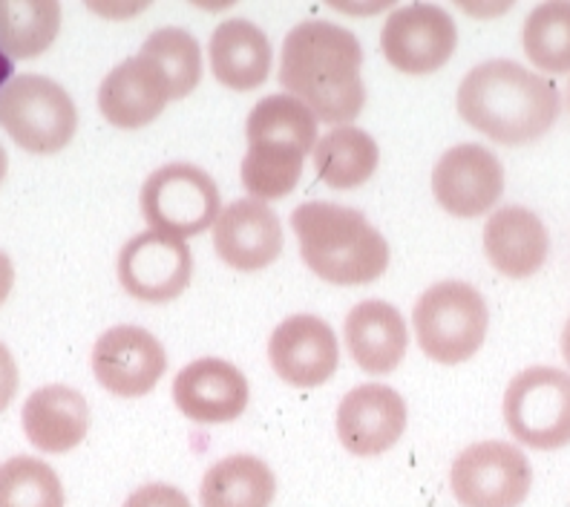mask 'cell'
Masks as SVG:
<instances>
[{"label": "cell", "instance_id": "cell-22", "mask_svg": "<svg viewBox=\"0 0 570 507\" xmlns=\"http://www.w3.org/2000/svg\"><path fill=\"white\" fill-rule=\"evenodd\" d=\"M210 70L225 87L245 92L272 76L274 49L257 23L245 18H228L216 23L208 43Z\"/></svg>", "mask_w": 570, "mask_h": 507}, {"label": "cell", "instance_id": "cell-11", "mask_svg": "<svg viewBox=\"0 0 570 507\" xmlns=\"http://www.w3.org/2000/svg\"><path fill=\"white\" fill-rule=\"evenodd\" d=\"M194 254L188 240L161 231H141L127 240L119 254V280L125 292L145 303L176 300L190 283Z\"/></svg>", "mask_w": 570, "mask_h": 507}, {"label": "cell", "instance_id": "cell-31", "mask_svg": "<svg viewBox=\"0 0 570 507\" xmlns=\"http://www.w3.org/2000/svg\"><path fill=\"white\" fill-rule=\"evenodd\" d=\"M14 285V265L12 260L0 251V306H3V300L9 298V292H12Z\"/></svg>", "mask_w": 570, "mask_h": 507}, {"label": "cell", "instance_id": "cell-15", "mask_svg": "<svg viewBox=\"0 0 570 507\" xmlns=\"http://www.w3.org/2000/svg\"><path fill=\"white\" fill-rule=\"evenodd\" d=\"M406 430V403L386 383H363L337 407V438L352 456H381Z\"/></svg>", "mask_w": 570, "mask_h": 507}, {"label": "cell", "instance_id": "cell-17", "mask_svg": "<svg viewBox=\"0 0 570 507\" xmlns=\"http://www.w3.org/2000/svg\"><path fill=\"white\" fill-rule=\"evenodd\" d=\"M214 248L237 272L268 269L283 251V228L274 208L250 196L225 205L214 223Z\"/></svg>", "mask_w": 570, "mask_h": 507}, {"label": "cell", "instance_id": "cell-7", "mask_svg": "<svg viewBox=\"0 0 570 507\" xmlns=\"http://www.w3.org/2000/svg\"><path fill=\"white\" fill-rule=\"evenodd\" d=\"M223 211L214 176L190 162H170L141 185V214L150 231L176 240L203 234Z\"/></svg>", "mask_w": 570, "mask_h": 507}, {"label": "cell", "instance_id": "cell-16", "mask_svg": "<svg viewBox=\"0 0 570 507\" xmlns=\"http://www.w3.org/2000/svg\"><path fill=\"white\" fill-rule=\"evenodd\" d=\"M248 381L223 358H199L181 369L174 381L179 412L196 425H228L248 407Z\"/></svg>", "mask_w": 570, "mask_h": 507}, {"label": "cell", "instance_id": "cell-24", "mask_svg": "<svg viewBox=\"0 0 570 507\" xmlns=\"http://www.w3.org/2000/svg\"><path fill=\"white\" fill-rule=\"evenodd\" d=\"M377 142L366 130L352 125L334 127L314 147V167L328 188H361L377 170Z\"/></svg>", "mask_w": 570, "mask_h": 507}, {"label": "cell", "instance_id": "cell-34", "mask_svg": "<svg viewBox=\"0 0 570 507\" xmlns=\"http://www.w3.org/2000/svg\"><path fill=\"white\" fill-rule=\"evenodd\" d=\"M562 354H564V361H568V367H570V320L564 323V329H562Z\"/></svg>", "mask_w": 570, "mask_h": 507}, {"label": "cell", "instance_id": "cell-12", "mask_svg": "<svg viewBox=\"0 0 570 507\" xmlns=\"http://www.w3.org/2000/svg\"><path fill=\"white\" fill-rule=\"evenodd\" d=\"M432 194L461 220L488 214L504 194V165L484 145H455L432 167Z\"/></svg>", "mask_w": 570, "mask_h": 507}, {"label": "cell", "instance_id": "cell-1", "mask_svg": "<svg viewBox=\"0 0 570 507\" xmlns=\"http://www.w3.org/2000/svg\"><path fill=\"white\" fill-rule=\"evenodd\" d=\"M363 47L346 27L332 21H303L285 36L279 84L299 98L317 121L348 125L366 105L361 76Z\"/></svg>", "mask_w": 570, "mask_h": 507}, {"label": "cell", "instance_id": "cell-35", "mask_svg": "<svg viewBox=\"0 0 570 507\" xmlns=\"http://www.w3.org/2000/svg\"><path fill=\"white\" fill-rule=\"evenodd\" d=\"M7 167H9L7 150H3V145H0V182H3V176H7Z\"/></svg>", "mask_w": 570, "mask_h": 507}, {"label": "cell", "instance_id": "cell-14", "mask_svg": "<svg viewBox=\"0 0 570 507\" xmlns=\"http://www.w3.org/2000/svg\"><path fill=\"white\" fill-rule=\"evenodd\" d=\"M272 367L285 383L314 390L326 383L341 361V347L326 320L314 314H294L274 329L268 341Z\"/></svg>", "mask_w": 570, "mask_h": 507}, {"label": "cell", "instance_id": "cell-10", "mask_svg": "<svg viewBox=\"0 0 570 507\" xmlns=\"http://www.w3.org/2000/svg\"><path fill=\"white\" fill-rule=\"evenodd\" d=\"M459 47V27L435 3H410L383 21L381 49L386 61L406 76L441 70Z\"/></svg>", "mask_w": 570, "mask_h": 507}, {"label": "cell", "instance_id": "cell-23", "mask_svg": "<svg viewBox=\"0 0 570 507\" xmlns=\"http://www.w3.org/2000/svg\"><path fill=\"white\" fill-rule=\"evenodd\" d=\"M277 476L257 456H228L205 472L199 487L203 507H272Z\"/></svg>", "mask_w": 570, "mask_h": 507}, {"label": "cell", "instance_id": "cell-18", "mask_svg": "<svg viewBox=\"0 0 570 507\" xmlns=\"http://www.w3.org/2000/svg\"><path fill=\"white\" fill-rule=\"evenodd\" d=\"M170 101V84L159 64L147 56H132L110 70L98 87V110L121 130H139Z\"/></svg>", "mask_w": 570, "mask_h": 507}, {"label": "cell", "instance_id": "cell-21", "mask_svg": "<svg viewBox=\"0 0 570 507\" xmlns=\"http://www.w3.org/2000/svg\"><path fill=\"white\" fill-rule=\"evenodd\" d=\"M23 432L29 445L41 452H70L81 445L90 430V407L87 398L72 387L52 383L27 398L21 412Z\"/></svg>", "mask_w": 570, "mask_h": 507}, {"label": "cell", "instance_id": "cell-6", "mask_svg": "<svg viewBox=\"0 0 570 507\" xmlns=\"http://www.w3.org/2000/svg\"><path fill=\"white\" fill-rule=\"evenodd\" d=\"M0 127L29 154H58L76 136V101L52 78L23 72L0 90Z\"/></svg>", "mask_w": 570, "mask_h": 507}, {"label": "cell", "instance_id": "cell-3", "mask_svg": "<svg viewBox=\"0 0 570 507\" xmlns=\"http://www.w3.org/2000/svg\"><path fill=\"white\" fill-rule=\"evenodd\" d=\"M292 228L306 265L326 283L363 285L390 269V243L361 211L337 202H306L294 208Z\"/></svg>", "mask_w": 570, "mask_h": 507}, {"label": "cell", "instance_id": "cell-2", "mask_svg": "<svg viewBox=\"0 0 570 507\" xmlns=\"http://www.w3.org/2000/svg\"><path fill=\"white\" fill-rule=\"evenodd\" d=\"M459 113L466 125L499 145H530L557 121L559 92L548 78L522 64L493 58L464 76Z\"/></svg>", "mask_w": 570, "mask_h": 507}, {"label": "cell", "instance_id": "cell-30", "mask_svg": "<svg viewBox=\"0 0 570 507\" xmlns=\"http://www.w3.org/2000/svg\"><path fill=\"white\" fill-rule=\"evenodd\" d=\"M18 383H21L18 363H14L12 352L0 343V412L7 410L9 403H12L14 392H18Z\"/></svg>", "mask_w": 570, "mask_h": 507}, {"label": "cell", "instance_id": "cell-26", "mask_svg": "<svg viewBox=\"0 0 570 507\" xmlns=\"http://www.w3.org/2000/svg\"><path fill=\"white\" fill-rule=\"evenodd\" d=\"M522 43L530 64L544 72H570V0H544L528 14Z\"/></svg>", "mask_w": 570, "mask_h": 507}, {"label": "cell", "instance_id": "cell-27", "mask_svg": "<svg viewBox=\"0 0 570 507\" xmlns=\"http://www.w3.org/2000/svg\"><path fill=\"white\" fill-rule=\"evenodd\" d=\"M141 56L154 58L170 84V98H185L203 81V47L181 27H161L150 32Z\"/></svg>", "mask_w": 570, "mask_h": 507}, {"label": "cell", "instance_id": "cell-29", "mask_svg": "<svg viewBox=\"0 0 570 507\" xmlns=\"http://www.w3.org/2000/svg\"><path fill=\"white\" fill-rule=\"evenodd\" d=\"M121 507H190V501L174 485H141Z\"/></svg>", "mask_w": 570, "mask_h": 507}, {"label": "cell", "instance_id": "cell-9", "mask_svg": "<svg viewBox=\"0 0 570 507\" xmlns=\"http://www.w3.org/2000/svg\"><path fill=\"white\" fill-rule=\"evenodd\" d=\"M533 485V467L508 441H479L452 461L450 487L461 507H522Z\"/></svg>", "mask_w": 570, "mask_h": 507}, {"label": "cell", "instance_id": "cell-33", "mask_svg": "<svg viewBox=\"0 0 570 507\" xmlns=\"http://www.w3.org/2000/svg\"><path fill=\"white\" fill-rule=\"evenodd\" d=\"M12 58L7 56V52H3V49H0V90H3V87H7L9 81H12Z\"/></svg>", "mask_w": 570, "mask_h": 507}, {"label": "cell", "instance_id": "cell-13", "mask_svg": "<svg viewBox=\"0 0 570 507\" xmlns=\"http://www.w3.org/2000/svg\"><path fill=\"white\" fill-rule=\"evenodd\" d=\"M167 369L165 347L141 326L107 329L92 347V372L107 392L141 398L154 390Z\"/></svg>", "mask_w": 570, "mask_h": 507}, {"label": "cell", "instance_id": "cell-25", "mask_svg": "<svg viewBox=\"0 0 570 507\" xmlns=\"http://www.w3.org/2000/svg\"><path fill=\"white\" fill-rule=\"evenodd\" d=\"M61 29L58 0H0V49L9 58H36Z\"/></svg>", "mask_w": 570, "mask_h": 507}, {"label": "cell", "instance_id": "cell-19", "mask_svg": "<svg viewBox=\"0 0 570 507\" xmlns=\"http://www.w3.org/2000/svg\"><path fill=\"white\" fill-rule=\"evenodd\" d=\"M346 349L352 361L368 376H390L404 361L410 347V329L404 314L386 300H363L343 323Z\"/></svg>", "mask_w": 570, "mask_h": 507}, {"label": "cell", "instance_id": "cell-20", "mask_svg": "<svg viewBox=\"0 0 570 507\" xmlns=\"http://www.w3.org/2000/svg\"><path fill=\"white\" fill-rule=\"evenodd\" d=\"M484 254L504 277H533L550 254V234L533 211L508 205L495 211L484 225Z\"/></svg>", "mask_w": 570, "mask_h": 507}, {"label": "cell", "instance_id": "cell-4", "mask_svg": "<svg viewBox=\"0 0 570 507\" xmlns=\"http://www.w3.org/2000/svg\"><path fill=\"white\" fill-rule=\"evenodd\" d=\"M248 154L243 159V185L250 199H283L297 188L303 159L317 147V116L288 92L265 96L245 121Z\"/></svg>", "mask_w": 570, "mask_h": 507}, {"label": "cell", "instance_id": "cell-32", "mask_svg": "<svg viewBox=\"0 0 570 507\" xmlns=\"http://www.w3.org/2000/svg\"><path fill=\"white\" fill-rule=\"evenodd\" d=\"M145 7H147V3H130L127 9H121V7H90V9H96V12H101V14H116V18H121V14L141 12Z\"/></svg>", "mask_w": 570, "mask_h": 507}, {"label": "cell", "instance_id": "cell-28", "mask_svg": "<svg viewBox=\"0 0 570 507\" xmlns=\"http://www.w3.org/2000/svg\"><path fill=\"white\" fill-rule=\"evenodd\" d=\"M0 507H63V485L58 472L32 456H14L3 461Z\"/></svg>", "mask_w": 570, "mask_h": 507}, {"label": "cell", "instance_id": "cell-5", "mask_svg": "<svg viewBox=\"0 0 570 507\" xmlns=\"http://www.w3.org/2000/svg\"><path fill=\"white\" fill-rule=\"evenodd\" d=\"M417 347L426 358L455 367L470 361L488 338V300L479 289L461 280H441L430 285L412 312Z\"/></svg>", "mask_w": 570, "mask_h": 507}, {"label": "cell", "instance_id": "cell-8", "mask_svg": "<svg viewBox=\"0 0 570 507\" xmlns=\"http://www.w3.org/2000/svg\"><path fill=\"white\" fill-rule=\"evenodd\" d=\"M504 421L530 450L570 445V372L557 367L522 369L504 392Z\"/></svg>", "mask_w": 570, "mask_h": 507}]
</instances>
